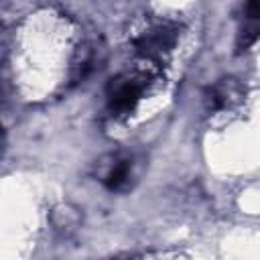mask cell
Returning a JSON list of instances; mask_svg holds the SVG:
<instances>
[{
	"label": "cell",
	"mask_w": 260,
	"mask_h": 260,
	"mask_svg": "<svg viewBox=\"0 0 260 260\" xmlns=\"http://www.w3.org/2000/svg\"><path fill=\"white\" fill-rule=\"evenodd\" d=\"M51 223H53V228H55L59 234L69 236V234H73V232L79 228V223H81V213H79L77 207L63 203V205H59V207L53 209V213H51Z\"/></svg>",
	"instance_id": "7"
},
{
	"label": "cell",
	"mask_w": 260,
	"mask_h": 260,
	"mask_svg": "<svg viewBox=\"0 0 260 260\" xmlns=\"http://www.w3.org/2000/svg\"><path fill=\"white\" fill-rule=\"evenodd\" d=\"M175 39H177L175 28L160 24V26H152V28L144 30L140 37H136L134 47L142 57L154 59V57H160L162 53L171 51L175 45Z\"/></svg>",
	"instance_id": "2"
},
{
	"label": "cell",
	"mask_w": 260,
	"mask_h": 260,
	"mask_svg": "<svg viewBox=\"0 0 260 260\" xmlns=\"http://www.w3.org/2000/svg\"><path fill=\"white\" fill-rule=\"evenodd\" d=\"M100 53L102 49L95 43H85L77 49L75 59L71 63V83H79L83 81L95 67H100Z\"/></svg>",
	"instance_id": "4"
},
{
	"label": "cell",
	"mask_w": 260,
	"mask_h": 260,
	"mask_svg": "<svg viewBox=\"0 0 260 260\" xmlns=\"http://www.w3.org/2000/svg\"><path fill=\"white\" fill-rule=\"evenodd\" d=\"M242 98V87L236 79H219L205 93V106L209 112H219L234 106Z\"/></svg>",
	"instance_id": "3"
},
{
	"label": "cell",
	"mask_w": 260,
	"mask_h": 260,
	"mask_svg": "<svg viewBox=\"0 0 260 260\" xmlns=\"http://www.w3.org/2000/svg\"><path fill=\"white\" fill-rule=\"evenodd\" d=\"M2 138H4V132H2V126H0V146H2Z\"/></svg>",
	"instance_id": "8"
},
{
	"label": "cell",
	"mask_w": 260,
	"mask_h": 260,
	"mask_svg": "<svg viewBox=\"0 0 260 260\" xmlns=\"http://www.w3.org/2000/svg\"><path fill=\"white\" fill-rule=\"evenodd\" d=\"M260 6L256 2H250L246 4L244 8V24L240 26V32H238V49L244 51V49H250L256 39H258V30H260Z\"/></svg>",
	"instance_id": "6"
},
{
	"label": "cell",
	"mask_w": 260,
	"mask_h": 260,
	"mask_svg": "<svg viewBox=\"0 0 260 260\" xmlns=\"http://www.w3.org/2000/svg\"><path fill=\"white\" fill-rule=\"evenodd\" d=\"M144 89H146V83L144 79L136 77V75H130V73H122V75H116L110 79L108 83V108L112 114H130L136 104L142 100L144 95Z\"/></svg>",
	"instance_id": "1"
},
{
	"label": "cell",
	"mask_w": 260,
	"mask_h": 260,
	"mask_svg": "<svg viewBox=\"0 0 260 260\" xmlns=\"http://www.w3.org/2000/svg\"><path fill=\"white\" fill-rule=\"evenodd\" d=\"M130 171H132L130 158L114 156L112 162L108 165L104 177H102V183H104L110 191H122V189H126L128 183H130Z\"/></svg>",
	"instance_id": "5"
}]
</instances>
